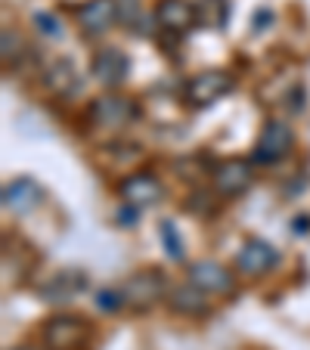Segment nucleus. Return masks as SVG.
Listing matches in <instances>:
<instances>
[{
  "mask_svg": "<svg viewBox=\"0 0 310 350\" xmlns=\"http://www.w3.org/2000/svg\"><path fill=\"white\" fill-rule=\"evenodd\" d=\"M121 291H125V304L131 307V310L143 313V310H149V307H155L162 297L168 295V279L162 276L159 270H140L121 285Z\"/></svg>",
  "mask_w": 310,
  "mask_h": 350,
  "instance_id": "obj_1",
  "label": "nucleus"
},
{
  "mask_svg": "<svg viewBox=\"0 0 310 350\" xmlns=\"http://www.w3.org/2000/svg\"><path fill=\"white\" fill-rule=\"evenodd\" d=\"M44 347L47 350H87V338H90V329L81 317H72V313H62V317L47 319L44 325Z\"/></svg>",
  "mask_w": 310,
  "mask_h": 350,
  "instance_id": "obj_2",
  "label": "nucleus"
},
{
  "mask_svg": "<svg viewBox=\"0 0 310 350\" xmlns=\"http://www.w3.org/2000/svg\"><path fill=\"white\" fill-rule=\"evenodd\" d=\"M230 87H233V78L227 72H220V68L198 72L183 84V99L192 109H208V106H214L220 96H227Z\"/></svg>",
  "mask_w": 310,
  "mask_h": 350,
  "instance_id": "obj_3",
  "label": "nucleus"
},
{
  "mask_svg": "<svg viewBox=\"0 0 310 350\" xmlns=\"http://www.w3.org/2000/svg\"><path fill=\"white\" fill-rule=\"evenodd\" d=\"M87 115H90V121L96 127H103V131H121V127L131 124L140 112H137V106H133L127 96H118V93H103V96H96L90 103Z\"/></svg>",
  "mask_w": 310,
  "mask_h": 350,
  "instance_id": "obj_4",
  "label": "nucleus"
},
{
  "mask_svg": "<svg viewBox=\"0 0 310 350\" xmlns=\"http://www.w3.org/2000/svg\"><path fill=\"white\" fill-rule=\"evenodd\" d=\"M211 183L224 198H239L255 183V167H251V161H242V159H224L214 165Z\"/></svg>",
  "mask_w": 310,
  "mask_h": 350,
  "instance_id": "obj_5",
  "label": "nucleus"
},
{
  "mask_svg": "<svg viewBox=\"0 0 310 350\" xmlns=\"http://www.w3.org/2000/svg\"><path fill=\"white\" fill-rule=\"evenodd\" d=\"M292 127L285 121L273 118L264 124L261 137H257V146H255V161L257 165H276L279 159H285L292 149Z\"/></svg>",
  "mask_w": 310,
  "mask_h": 350,
  "instance_id": "obj_6",
  "label": "nucleus"
},
{
  "mask_svg": "<svg viewBox=\"0 0 310 350\" xmlns=\"http://www.w3.org/2000/svg\"><path fill=\"white\" fill-rule=\"evenodd\" d=\"M90 288V279H87L84 270H60L40 285V297L47 304H68L78 295Z\"/></svg>",
  "mask_w": 310,
  "mask_h": 350,
  "instance_id": "obj_7",
  "label": "nucleus"
},
{
  "mask_svg": "<svg viewBox=\"0 0 310 350\" xmlns=\"http://www.w3.org/2000/svg\"><path fill=\"white\" fill-rule=\"evenodd\" d=\"M279 264V252L264 239H248L236 254V270L242 276H264Z\"/></svg>",
  "mask_w": 310,
  "mask_h": 350,
  "instance_id": "obj_8",
  "label": "nucleus"
},
{
  "mask_svg": "<svg viewBox=\"0 0 310 350\" xmlns=\"http://www.w3.org/2000/svg\"><path fill=\"white\" fill-rule=\"evenodd\" d=\"M90 72L99 84L118 87V84H125L127 75H131V59H127V53L121 46H103V50H96V56H93Z\"/></svg>",
  "mask_w": 310,
  "mask_h": 350,
  "instance_id": "obj_9",
  "label": "nucleus"
},
{
  "mask_svg": "<svg viewBox=\"0 0 310 350\" xmlns=\"http://www.w3.org/2000/svg\"><path fill=\"white\" fill-rule=\"evenodd\" d=\"M190 282L198 285L208 295H230L233 291V273L218 260H196L190 264Z\"/></svg>",
  "mask_w": 310,
  "mask_h": 350,
  "instance_id": "obj_10",
  "label": "nucleus"
},
{
  "mask_svg": "<svg viewBox=\"0 0 310 350\" xmlns=\"http://www.w3.org/2000/svg\"><path fill=\"white\" fill-rule=\"evenodd\" d=\"M44 84L50 93H56V96H75V93L81 90V84H84V78H81V68L75 66L72 59H53L50 66L44 68Z\"/></svg>",
  "mask_w": 310,
  "mask_h": 350,
  "instance_id": "obj_11",
  "label": "nucleus"
},
{
  "mask_svg": "<svg viewBox=\"0 0 310 350\" xmlns=\"http://www.w3.org/2000/svg\"><path fill=\"white\" fill-rule=\"evenodd\" d=\"M118 196L125 198V205H133V208H149L155 205L162 198V183L152 174H131V177L121 180L118 186Z\"/></svg>",
  "mask_w": 310,
  "mask_h": 350,
  "instance_id": "obj_12",
  "label": "nucleus"
},
{
  "mask_svg": "<svg viewBox=\"0 0 310 350\" xmlns=\"http://www.w3.org/2000/svg\"><path fill=\"white\" fill-rule=\"evenodd\" d=\"M155 22L162 25V31L180 38V34H186L196 25V10L186 0H162L159 10H155Z\"/></svg>",
  "mask_w": 310,
  "mask_h": 350,
  "instance_id": "obj_13",
  "label": "nucleus"
},
{
  "mask_svg": "<svg viewBox=\"0 0 310 350\" xmlns=\"http://www.w3.org/2000/svg\"><path fill=\"white\" fill-rule=\"evenodd\" d=\"M118 19V7L115 0H87V7H81L78 22H81V31L87 38H99L112 28V22Z\"/></svg>",
  "mask_w": 310,
  "mask_h": 350,
  "instance_id": "obj_14",
  "label": "nucleus"
},
{
  "mask_svg": "<svg viewBox=\"0 0 310 350\" xmlns=\"http://www.w3.org/2000/svg\"><path fill=\"white\" fill-rule=\"evenodd\" d=\"M40 186L31 177H16L13 183L3 186V208L13 214H28L40 205Z\"/></svg>",
  "mask_w": 310,
  "mask_h": 350,
  "instance_id": "obj_15",
  "label": "nucleus"
},
{
  "mask_svg": "<svg viewBox=\"0 0 310 350\" xmlns=\"http://www.w3.org/2000/svg\"><path fill=\"white\" fill-rule=\"evenodd\" d=\"M208 297L211 295L202 291L198 285L183 282L168 291V307H171L174 313H180V317H202V313H208Z\"/></svg>",
  "mask_w": 310,
  "mask_h": 350,
  "instance_id": "obj_16",
  "label": "nucleus"
},
{
  "mask_svg": "<svg viewBox=\"0 0 310 350\" xmlns=\"http://www.w3.org/2000/svg\"><path fill=\"white\" fill-rule=\"evenodd\" d=\"M196 28H208V31H220L230 19V0H196Z\"/></svg>",
  "mask_w": 310,
  "mask_h": 350,
  "instance_id": "obj_17",
  "label": "nucleus"
},
{
  "mask_svg": "<svg viewBox=\"0 0 310 350\" xmlns=\"http://www.w3.org/2000/svg\"><path fill=\"white\" fill-rule=\"evenodd\" d=\"M159 239H162V248L168 252V258L171 260H183V239H180L177 232V224L174 220H162L159 224Z\"/></svg>",
  "mask_w": 310,
  "mask_h": 350,
  "instance_id": "obj_18",
  "label": "nucleus"
},
{
  "mask_svg": "<svg viewBox=\"0 0 310 350\" xmlns=\"http://www.w3.org/2000/svg\"><path fill=\"white\" fill-rule=\"evenodd\" d=\"M96 307L103 313H118L121 307H127L125 304V291H121V288H103V291H96Z\"/></svg>",
  "mask_w": 310,
  "mask_h": 350,
  "instance_id": "obj_19",
  "label": "nucleus"
},
{
  "mask_svg": "<svg viewBox=\"0 0 310 350\" xmlns=\"http://www.w3.org/2000/svg\"><path fill=\"white\" fill-rule=\"evenodd\" d=\"M31 22H34V28H38L44 38H62V25H60V19H56L53 13H47V10H38V13L31 16Z\"/></svg>",
  "mask_w": 310,
  "mask_h": 350,
  "instance_id": "obj_20",
  "label": "nucleus"
},
{
  "mask_svg": "<svg viewBox=\"0 0 310 350\" xmlns=\"http://www.w3.org/2000/svg\"><path fill=\"white\" fill-rule=\"evenodd\" d=\"M22 56V38L16 31H10V28H3V66H16Z\"/></svg>",
  "mask_w": 310,
  "mask_h": 350,
  "instance_id": "obj_21",
  "label": "nucleus"
},
{
  "mask_svg": "<svg viewBox=\"0 0 310 350\" xmlns=\"http://www.w3.org/2000/svg\"><path fill=\"white\" fill-rule=\"evenodd\" d=\"M115 7H118V19L125 22L127 28H137L133 22H137V16H140V0H115Z\"/></svg>",
  "mask_w": 310,
  "mask_h": 350,
  "instance_id": "obj_22",
  "label": "nucleus"
},
{
  "mask_svg": "<svg viewBox=\"0 0 310 350\" xmlns=\"http://www.w3.org/2000/svg\"><path fill=\"white\" fill-rule=\"evenodd\" d=\"M270 19H273L270 10H264V13H257V16H255V31H264L267 22H270Z\"/></svg>",
  "mask_w": 310,
  "mask_h": 350,
  "instance_id": "obj_23",
  "label": "nucleus"
},
{
  "mask_svg": "<svg viewBox=\"0 0 310 350\" xmlns=\"http://www.w3.org/2000/svg\"><path fill=\"white\" fill-rule=\"evenodd\" d=\"M16 350H38V347H16Z\"/></svg>",
  "mask_w": 310,
  "mask_h": 350,
  "instance_id": "obj_24",
  "label": "nucleus"
}]
</instances>
